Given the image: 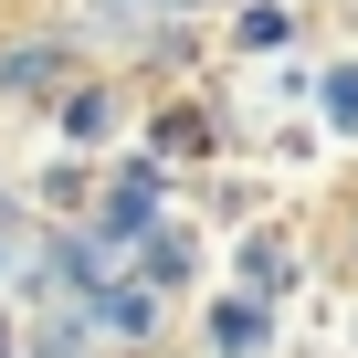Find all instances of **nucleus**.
<instances>
[{"mask_svg":"<svg viewBox=\"0 0 358 358\" xmlns=\"http://www.w3.org/2000/svg\"><path fill=\"white\" fill-rule=\"evenodd\" d=\"M53 127H64L74 148H106V137H116V85H64Z\"/></svg>","mask_w":358,"mask_h":358,"instance_id":"nucleus-4","label":"nucleus"},{"mask_svg":"<svg viewBox=\"0 0 358 358\" xmlns=\"http://www.w3.org/2000/svg\"><path fill=\"white\" fill-rule=\"evenodd\" d=\"M264 348H274L264 295H211V358H264Z\"/></svg>","mask_w":358,"mask_h":358,"instance_id":"nucleus-3","label":"nucleus"},{"mask_svg":"<svg viewBox=\"0 0 358 358\" xmlns=\"http://www.w3.org/2000/svg\"><path fill=\"white\" fill-rule=\"evenodd\" d=\"M243 295H285V274H295V253H285V232H243Z\"/></svg>","mask_w":358,"mask_h":358,"instance_id":"nucleus-5","label":"nucleus"},{"mask_svg":"<svg viewBox=\"0 0 358 358\" xmlns=\"http://www.w3.org/2000/svg\"><path fill=\"white\" fill-rule=\"evenodd\" d=\"M232 43H243V53H285V43H295V11H285V0H243Z\"/></svg>","mask_w":358,"mask_h":358,"instance_id":"nucleus-6","label":"nucleus"},{"mask_svg":"<svg viewBox=\"0 0 358 358\" xmlns=\"http://www.w3.org/2000/svg\"><path fill=\"white\" fill-rule=\"evenodd\" d=\"M148 232H158V158L116 169L106 179V211H95V243H148Z\"/></svg>","mask_w":358,"mask_h":358,"instance_id":"nucleus-1","label":"nucleus"},{"mask_svg":"<svg viewBox=\"0 0 358 358\" xmlns=\"http://www.w3.org/2000/svg\"><path fill=\"white\" fill-rule=\"evenodd\" d=\"M0 358H11V327H0Z\"/></svg>","mask_w":358,"mask_h":358,"instance_id":"nucleus-10","label":"nucleus"},{"mask_svg":"<svg viewBox=\"0 0 358 358\" xmlns=\"http://www.w3.org/2000/svg\"><path fill=\"white\" fill-rule=\"evenodd\" d=\"M158 285H179V274H190V243H179V232H148V253H137Z\"/></svg>","mask_w":358,"mask_h":358,"instance_id":"nucleus-8","label":"nucleus"},{"mask_svg":"<svg viewBox=\"0 0 358 358\" xmlns=\"http://www.w3.org/2000/svg\"><path fill=\"white\" fill-rule=\"evenodd\" d=\"M0 85H11V95H64V85H74V43H64V32L0 43Z\"/></svg>","mask_w":358,"mask_h":358,"instance_id":"nucleus-2","label":"nucleus"},{"mask_svg":"<svg viewBox=\"0 0 358 358\" xmlns=\"http://www.w3.org/2000/svg\"><path fill=\"white\" fill-rule=\"evenodd\" d=\"M327 116L358 137V64H337V74H327Z\"/></svg>","mask_w":358,"mask_h":358,"instance_id":"nucleus-9","label":"nucleus"},{"mask_svg":"<svg viewBox=\"0 0 358 358\" xmlns=\"http://www.w3.org/2000/svg\"><path fill=\"white\" fill-rule=\"evenodd\" d=\"M211 137H222L211 106H158V148H169V158H190V148H211Z\"/></svg>","mask_w":358,"mask_h":358,"instance_id":"nucleus-7","label":"nucleus"}]
</instances>
